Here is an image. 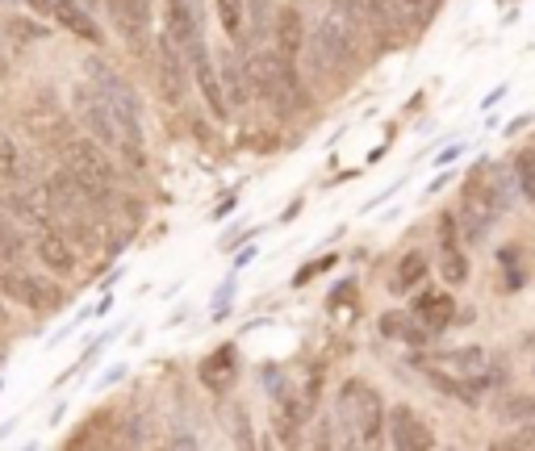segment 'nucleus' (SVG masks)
<instances>
[{
    "label": "nucleus",
    "instance_id": "nucleus-1",
    "mask_svg": "<svg viewBox=\"0 0 535 451\" xmlns=\"http://www.w3.org/2000/svg\"><path fill=\"white\" fill-rule=\"evenodd\" d=\"M247 76H251L255 97H264L276 113H293L301 105V84H297L293 59H285L281 51H255L247 59Z\"/></svg>",
    "mask_w": 535,
    "mask_h": 451
},
{
    "label": "nucleus",
    "instance_id": "nucleus-2",
    "mask_svg": "<svg viewBox=\"0 0 535 451\" xmlns=\"http://www.w3.org/2000/svg\"><path fill=\"white\" fill-rule=\"evenodd\" d=\"M339 418L343 426L352 431V443L372 447L385 431H389V418H385V401L381 393L364 385V381H347L339 393Z\"/></svg>",
    "mask_w": 535,
    "mask_h": 451
},
{
    "label": "nucleus",
    "instance_id": "nucleus-3",
    "mask_svg": "<svg viewBox=\"0 0 535 451\" xmlns=\"http://www.w3.org/2000/svg\"><path fill=\"white\" fill-rule=\"evenodd\" d=\"M310 55L318 67H343L356 59V5H335L310 30Z\"/></svg>",
    "mask_w": 535,
    "mask_h": 451
},
{
    "label": "nucleus",
    "instance_id": "nucleus-4",
    "mask_svg": "<svg viewBox=\"0 0 535 451\" xmlns=\"http://www.w3.org/2000/svg\"><path fill=\"white\" fill-rule=\"evenodd\" d=\"M72 105H76V122H80L92 138H97L101 147L138 151V142L126 134L118 109H113V105L101 97V88H76V92H72ZM138 155H143V151H138Z\"/></svg>",
    "mask_w": 535,
    "mask_h": 451
},
{
    "label": "nucleus",
    "instance_id": "nucleus-5",
    "mask_svg": "<svg viewBox=\"0 0 535 451\" xmlns=\"http://www.w3.org/2000/svg\"><path fill=\"white\" fill-rule=\"evenodd\" d=\"M59 155H63V168L72 172L76 180H84L97 197H101V188L113 184V163L97 147V138H67L59 147Z\"/></svg>",
    "mask_w": 535,
    "mask_h": 451
},
{
    "label": "nucleus",
    "instance_id": "nucleus-6",
    "mask_svg": "<svg viewBox=\"0 0 535 451\" xmlns=\"http://www.w3.org/2000/svg\"><path fill=\"white\" fill-rule=\"evenodd\" d=\"M502 209H506V188L494 180L490 168H477L469 176V184H464V213H469V222L490 230V222Z\"/></svg>",
    "mask_w": 535,
    "mask_h": 451
},
{
    "label": "nucleus",
    "instance_id": "nucleus-7",
    "mask_svg": "<svg viewBox=\"0 0 535 451\" xmlns=\"http://www.w3.org/2000/svg\"><path fill=\"white\" fill-rule=\"evenodd\" d=\"M88 76L97 80V88H101V97L118 109V117H122V126H126V134L134 138V142H143V130H138V97L130 92V84L118 76V71H109L105 63H97L92 59L88 63Z\"/></svg>",
    "mask_w": 535,
    "mask_h": 451
},
{
    "label": "nucleus",
    "instance_id": "nucleus-8",
    "mask_svg": "<svg viewBox=\"0 0 535 451\" xmlns=\"http://www.w3.org/2000/svg\"><path fill=\"white\" fill-rule=\"evenodd\" d=\"M0 293H9L26 310H51V305H59L55 284H46L30 272H17V268H0Z\"/></svg>",
    "mask_w": 535,
    "mask_h": 451
},
{
    "label": "nucleus",
    "instance_id": "nucleus-9",
    "mask_svg": "<svg viewBox=\"0 0 535 451\" xmlns=\"http://www.w3.org/2000/svg\"><path fill=\"white\" fill-rule=\"evenodd\" d=\"M168 38L184 51V59L197 63L205 51V38H201V21L189 9V0H168Z\"/></svg>",
    "mask_w": 535,
    "mask_h": 451
},
{
    "label": "nucleus",
    "instance_id": "nucleus-10",
    "mask_svg": "<svg viewBox=\"0 0 535 451\" xmlns=\"http://www.w3.org/2000/svg\"><path fill=\"white\" fill-rule=\"evenodd\" d=\"M389 439L398 451H431L435 447V435H431V426L427 418L410 410V406H393L389 410Z\"/></svg>",
    "mask_w": 535,
    "mask_h": 451
},
{
    "label": "nucleus",
    "instance_id": "nucleus-11",
    "mask_svg": "<svg viewBox=\"0 0 535 451\" xmlns=\"http://www.w3.org/2000/svg\"><path fill=\"white\" fill-rule=\"evenodd\" d=\"M109 9V21L118 26V34L126 42H143L147 30H151V0H105Z\"/></svg>",
    "mask_w": 535,
    "mask_h": 451
},
{
    "label": "nucleus",
    "instance_id": "nucleus-12",
    "mask_svg": "<svg viewBox=\"0 0 535 451\" xmlns=\"http://www.w3.org/2000/svg\"><path fill=\"white\" fill-rule=\"evenodd\" d=\"M26 130L30 134H38L42 142H55V147H63V142L67 138H72V134H67V113L55 105V97H46V92H42V97H34V109L26 113Z\"/></svg>",
    "mask_w": 535,
    "mask_h": 451
},
{
    "label": "nucleus",
    "instance_id": "nucleus-13",
    "mask_svg": "<svg viewBox=\"0 0 535 451\" xmlns=\"http://www.w3.org/2000/svg\"><path fill=\"white\" fill-rule=\"evenodd\" d=\"M414 318L427 330H448L452 318H456V297L444 293V289H423L414 297Z\"/></svg>",
    "mask_w": 535,
    "mask_h": 451
},
{
    "label": "nucleus",
    "instance_id": "nucleus-14",
    "mask_svg": "<svg viewBox=\"0 0 535 451\" xmlns=\"http://www.w3.org/2000/svg\"><path fill=\"white\" fill-rule=\"evenodd\" d=\"M184 63H189V59H184L180 46L168 34L159 38V88H164V97L172 105L184 97Z\"/></svg>",
    "mask_w": 535,
    "mask_h": 451
},
{
    "label": "nucleus",
    "instance_id": "nucleus-15",
    "mask_svg": "<svg viewBox=\"0 0 535 451\" xmlns=\"http://www.w3.org/2000/svg\"><path fill=\"white\" fill-rule=\"evenodd\" d=\"M193 76H197V84H201V97H205L209 113H214L218 122H226V117H230V97H226V88H222V71L214 67V59L201 55V59L193 63Z\"/></svg>",
    "mask_w": 535,
    "mask_h": 451
},
{
    "label": "nucleus",
    "instance_id": "nucleus-16",
    "mask_svg": "<svg viewBox=\"0 0 535 451\" xmlns=\"http://www.w3.org/2000/svg\"><path fill=\"white\" fill-rule=\"evenodd\" d=\"M235 372H239L235 347H218L209 360H201V385H209L214 393H226L230 385H235Z\"/></svg>",
    "mask_w": 535,
    "mask_h": 451
},
{
    "label": "nucleus",
    "instance_id": "nucleus-17",
    "mask_svg": "<svg viewBox=\"0 0 535 451\" xmlns=\"http://www.w3.org/2000/svg\"><path fill=\"white\" fill-rule=\"evenodd\" d=\"M301 42H306V17H301L297 5H285L281 13H276V51H281L285 59H297Z\"/></svg>",
    "mask_w": 535,
    "mask_h": 451
},
{
    "label": "nucleus",
    "instance_id": "nucleus-18",
    "mask_svg": "<svg viewBox=\"0 0 535 451\" xmlns=\"http://www.w3.org/2000/svg\"><path fill=\"white\" fill-rule=\"evenodd\" d=\"M38 259H42V264L51 268L55 276H72V272H76L72 247H67V239H59L55 230H42V234H38Z\"/></svg>",
    "mask_w": 535,
    "mask_h": 451
},
{
    "label": "nucleus",
    "instance_id": "nucleus-19",
    "mask_svg": "<svg viewBox=\"0 0 535 451\" xmlns=\"http://www.w3.org/2000/svg\"><path fill=\"white\" fill-rule=\"evenodd\" d=\"M427 272H431V264H427V255L423 251H406L402 259H398V268H393V293H414L418 284L427 280Z\"/></svg>",
    "mask_w": 535,
    "mask_h": 451
},
{
    "label": "nucleus",
    "instance_id": "nucleus-20",
    "mask_svg": "<svg viewBox=\"0 0 535 451\" xmlns=\"http://www.w3.org/2000/svg\"><path fill=\"white\" fill-rule=\"evenodd\" d=\"M494 414H498L502 426H515V431H519V426L535 422V397L531 393H502Z\"/></svg>",
    "mask_w": 535,
    "mask_h": 451
},
{
    "label": "nucleus",
    "instance_id": "nucleus-21",
    "mask_svg": "<svg viewBox=\"0 0 535 451\" xmlns=\"http://www.w3.org/2000/svg\"><path fill=\"white\" fill-rule=\"evenodd\" d=\"M51 5H55V17L72 34H80L84 42H101V26H92V17L80 9V0H51Z\"/></svg>",
    "mask_w": 535,
    "mask_h": 451
},
{
    "label": "nucleus",
    "instance_id": "nucleus-22",
    "mask_svg": "<svg viewBox=\"0 0 535 451\" xmlns=\"http://www.w3.org/2000/svg\"><path fill=\"white\" fill-rule=\"evenodd\" d=\"M226 63H222V88H226V97H230V105H235V109H243L247 101H251V76H247V63L239 67L235 63V55H222Z\"/></svg>",
    "mask_w": 535,
    "mask_h": 451
},
{
    "label": "nucleus",
    "instance_id": "nucleus-23",
    "mask_svg": "<svg viewBox=\"0 0 535 451\" xmlns=\"http://www.w3.org/2000/svg\"><path fill=\"white\" fill-rule=\"evenodd\" d=\"M435 13H439V0H393V17H398V26H410V30L431 26Z\"/></svg>",
    "mask_w": 535,
    "mask_h": 451
},
{
    "label": "nucleus",
    "instance_id": "nucleus-24",
    "mask_svg": "<svg viewBox=\"0 0 535 451\" xmlns=\"http://www.w3.org/2000/svg\"><path fill=\"white\" fill-rule=\"evenodd\" d=\"M0 176H5V180H21V176H26V163H21L17 142L5 130H0Z\"/></svg>",
    "mask_w": 535,
    "mask_h": 451
},
{
    "label": "nucleus",
    "instance_id": "nucleus-25",
    "mask_svg": "<svg viewBox=\"0 0 535 451\" xmlns=\"http://www.w3.org/2000/svg\"><path fill=\"white\" fill-rule=\"evenodd\" d=\"M439 272H444L448 284H464L469 280V259H464L460 247H444V259H439Z\"/></svg>",
    "mask_w": 535,
    "mask_h": 451
},
{
    "label": "nucleus",
    "instance_id": "nucleus-26",
    "mask_svg": "<svg viewBox=\"0 0 535 451\" xmlns=\"http://www.w3.org/2000/svg\"><path fill=\"white\" fill-rule=\"evenodd\" d=\"M515 180H519V193L535 205V151H519L515 155Z\"/></svg>",
    "mask_w": 535,
    "mask_h": 451
},
{
    "label": "nucleus",
    "instance_id": "nucleus-27",
    "mask_svg": "<svg viewBox=\"0 0 535 451\" xmlns=\"http://www.w3.org/2000/svg\"><path fill=\"white\" fill-rule=\"evenodd\" d=\"M444 360H448L452 372H481V368H485V351H481V347H464V351L444 355Z\"/></svg>",
    "mask_w": 535,
    "mask_h": 451
},
{
    "label": "nucleus",
    "instance_id": "nucleus-28",
    "mask_svg": "<svg viewBox=\"0 0 535 451\" xmlns=\"http://www.w3.org/2000/svg\"><path fill=\"white\" fill-rule=\"evenodd\" d=\"M218 17H222V30L230 38L243 34V0H218Z\"/></svg>",
    "mask_w": 535,
    "mask_h": 451
},
{
    "label": "nucleus",
    "instance_id": "nucleus-29",
    "mask_svg": "<svg viewBox=\"0 0 535 451\" xmlns=\"http://www.w3.org/2000/svg\"><path fill=\"white\" fill-rule=\"evenodd\" d=\"M381 335H389V339H423L418 330H410V318H402V314H385L381 318Z\"/></svg>",
    "mask_w": 535,
    "mask_h": 451
},
{
    "label": "nucleus",
    "instance_id": "nucleus-30",
    "mask_svg": "<svg viewBox=\"0 0 535 451\" xmlns=\"http://www.w3.org/2000/svg\"><path fill=\"white\" fill-rule=\"evenodd\" d=\"M17 255H21V239L13 234V226H0V259H5V264H13Z\"/></svg>",
    "mask_w": 535,
    "mask_h": 451
},
{
    "label": "nucleus",
    "instance_id": "nucleus-31",
    "mask_svg": "<svg viewBox=\"0 0 535 451\" xmlns=\"http://www.w3.org/2000/svg\"><path fill=\"white\" fill-rule=\"evenodd\" d=\"M502 447H510V451H519V447H527V451H535V422L519 426V431H515V439H506Z\"/></svg>",
    "mask_w": 535,
    "mask_h": 451
},
{
    "label": "nucleus",
    "instance_id": "nucleus-32",
    "mask_svg": "<svg viewBox=\"0 0 535 451\" xmlns=\"http://www.w3.org/2000/svg\"><path fill=\"white\" fill-rule=\"evenodd\" d=\"M456 218H452V213H444V218H439V243H444V247H456Z\"/></svg>",
    "mask_w": 535,
    "mask_h": 451
},
{
    "label": "nucleus",
    "instance_id": "nucleus-33",
    "mask_svg": "<svg viewBox=\"0 0 535 451\" xmlns=\"http://www.w3.org/2000/svg\"><path fill=\"white\" fill-rule=\"evenodd\" d=\"M13 34H21V38H30V34L34 38H46V30L42 26H30V21H13Z\"/></svg>",
    "mask_w": 535,
    "mask_h": 451
},
{
    "label": "nucleus",
    "instance_id": "nucleus-34",
    "mask_svg": "<svg viewBox=\"0 0 535 451\" xmlns=\"http://www.w3.org/2000/svg\"><path fill=\"white\" fill-rule=\"evenodd\" d=\"M251 17L255 21H268V0H251Z\"/></svg>",
    "mask_w": 535,
    "mask_h": 451
},
{
    "label": "nucleus",
    "instance_id": "nucleus-35",
    "mask_svg": "<svg viewBox=\"0 0 535 451\" xmlns=\"http://www.w3.org/2000/svg\"><path fill=\"white\" fill-rule=\"evenodd\" d=\"M335 5H356V0H335Z\"/></svg>",
    "mask_w": 535,
    "mask_h": 451
}]
</instances>
